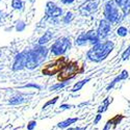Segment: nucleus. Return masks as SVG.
<instances>
[{
    "instance_id": "f257e3e1",
    "label": "nucleus",
    "mask_w": 130,
    "mask_h": 130,
    "mask_svg": "<svg viewBox=\"0 0 130 130\" xmlns=\"http://www.w3.org/2000/svg\"><path fill=\"white\" fill-rule=\"evenodd\" d=\"M113 47H115L113 43L110 41H106L104 43H98V44L94 45V47L88 51L86 55H88L90 60L99 62L108 56V54L112 51Z\"/></svg>"
},
{
    "instance_id": "f03ea898",
    "label": "nucleus",
    "mask_w": 130,
    "mask_h": 130,
    "mask_svg": "<svg viewBox=\"0 0 130 130\" xmlns=\"http://www.w3.org/2000/svg\"><path fill=\"white\" fill-rule=\"evenodd\" d=\"M48 49L45 46H36L34 49L26 51V64L25 68L29 70H34L37 67H39L41 62L44 60L47 56Z\"/></svg>"
},
{
    "instance_id": "7ed1b4c3",
    "label": "nucleus",
    "mask_w": 130,
    "mask_h": 130,
    "mask_svg": "<svg viewBox=\"0 0 130 130\" xmlns=\"http://www.w3.org/2000/svg\"><path fill=\"white\" fill-rule=\"evenodd\" d=\"M104 16L109 23H117L120 21V14H119V9L116 1L109 0L105 3Z\"/></svg>"
},
{
    "instance_id": "20e7f679",
    "label": "nucleus",
    "mask_w": 130,
    "mask_h": 130,
    "mask_svg": "<svg viewBox=\"0 0 130 130\" xmlns=\"http://www.w3.org/2000/svg\"><path fill=\"white\" fill-rule=\"evenodd\" d=\"M71 47V42L68 38H60L55 41V43L51 46L50 50L54 55H62Z\"/></svg>"
},
{
    "instance_id": "39448f33",
    "label": "nucleus",
    "mask_w": 130,
    "mask_h": 130,
    "mask_svg": "<svg viewBox=\"0 0 130 130\" xmlns=\"http://www.w3.org/2000/svg\"><path fill=\"white\" fill-rule=\"evenodd\" d=\"M77 69H78V66H77L76 62L67 63L60 71L59 77H58L59 80H62V81L70 80L71 78H73L75 76V74H76V72H77Z\"/></svg>"
},
{
    "instance_id": "423d86ee",
    "label": "nucleus",
    "mask_w": 130,
    "mask_h": 130,
    "mask_svg": "<svg viewBox=\"0 0 130 130\" xmlns=\"http://www.w3.org/2000/svg\"><path fill=\"white\" fill-rule=\"evenodd\" d=\"M100 0H88L79 6V12L82 16H89L96 12L99 6Z\"/></svg>"
},
{
    "instance_id": "0eeeda50",
    "label": "nucleus",
    "mask_w": 130,
    "mask_h": 130,
    "mask_svg": "<svg viewBox=\"0 0 130 130\" xmlns=\"http://www.w3.org/2000/svg\"><path fill=\"white\" fill-rule=\"evenodd\" d=\"M66 66V63H63V58H59L57 60H55L52 63H49L46 66L45 69H43V73L45 75H53L56 72H58L59 70L61 71V69Z\"/></svg>"
},
{
    "instance_id": "6e6552de",
    "label": "nucleus",
    "mask_w": 130,
    "mask_h": 130,
    "mask_svg": "<svg viewBox=\"0 0 130 130\" xmlns=\"http://www.w3.org/2000/svg\"><path fill=\"white\" fill-rule=\"evenodd\" d=\"M26 51L22 52V53H19L16 55L14 63H13V70L14 71H20L25 68V64H26Z\"/></svg>"
},
{
    "instance_id": "1a4fd4ad",
    "label": "nucleus",
    "mask_w": 130,
    "mask_h": 130,
    "mask_svg": "<svg viewBox=\"0 0 130 130\" xmlns=\"http://www.w3.org/2000/svg\"><path fill=\"white\" fill-rule=\"evenodd\" d=\"M110 29H111L110 23L108 22L106 19L101 20V21H100V23H99L98 30H97V34H98L99 39H104L105 37H107V35L109 34Z\"/></svg>"
},
{
    "instance_id": "9d476101",
    "label": "nucleus",
    "mask_w": 130,
    "mask_h": 130,
    "mask_svg": "<svg viewBox=\"0 0 130 130\" xmlns=\"http://www.w3.org/2000/svg\"><path fill=\"white\" fill-rule=\"evenodd\" d=\"M46 13L48 16L53 17V18H57L62 15V9L58 7L55 3L53 2H48L46 5Z\"/></svg>"
},
{
    "instance_id": "9b49d317",
    "label": "nucleus",
    "mask_w": 130,
    "mask_h": 130,
    "mask_svg": "<svg viewBox=\"0 0 130 130\" xmlns=\"http://www.w3.org/2000/svg\"><path fill=\"white\" fill-rule=\"evenodd\" d=\"M128 71L127 70H123L122 72H121V74H119L118 75V76L109 83V84H108V86H107V89H106V91H109V90H111L112 88H113V86L118 83V82H120L121 80H124V79H126L127 77H128Z\"/></svg>"
},
{
    "instance_id": "f8f14e48",
    "label": "nucleus",
    "mask_w": 130,
    "mask_h": 130,
    "mask_svg": "<svg viewBox=\"0 0 130 130\" xmlns=\"http://www.w3.org/2000/svg\"><path fill=\"white\" fill-rule=\"evenodd\" d=\"M78 120H79L78 118H68V119H66V120L59 122L57 124V127L60 128V129H67L70 126H72L73 124H75Z\"/></svg>"
},
{
    "instance_id": "ddd939ff",
    "label": "nucleus",
    "mask_w": 130,
    "mask_h": 130,
    "mask_svg": "<svg viewBox=\"0 0 130 130\" xmlns=\"http://www.w3.org/2000/svg\"><path fill=\"white\" fill-rule=\"evenodd\" d=\"M26 101V99L22 95H15L13 97H10L9 100H8V104L9 105H19V104H22Z\"/></svg>"
},
{
    "instance_id": "4468645a",
    "label": "nucleus",
    "mask_w": 130,
    "mask_h": 130,
    "mask_svg": "<svg viewBox=\"0 0 130 130\" xmlns=\"http://www.w3.org/2000/svg\"><path fill=\"white\" fill-rule=\"evenodd\" d=\"M117 5H119L124 12V15H127L130 10V0H115Z\"/></svg>"
},
{
    "instance_id": "2eb2a0df",
    "label": "nucleus",
    "mask_w": 130,
    "mask_h": 130,
    "mask_svg": "<svg viewBox=\"0 0 130 130\" xmlns=\"http://www.w3.org/2000/svg\"><path fill=\"white\" fill-rule=\"evenodd\" d=\"M53 38V34L51 31H46L45 34H44V36H42L41 38H40V40H39V45H41V46H43V45H45V44H47L48 42H50L51 41V39Z\"/></svg>"
},
{
    "instance_id": "dca6fc26",
    "label": "nucleus",
    "mask_w": 130,
    "mask_h": 130,
    "mask_svg": "<svg viewBox=\"0 0 130 130\" xmlns=\"http://www.w3.org/2000/svg\"><path fill=\"white\" fill-rule=\"evenodd\" d=\"M90 80H91V78H85V79H82V80L78 81L77 83H75V84H74V86L72 88L71 92H72V93H76V92L80 91V90L83 88V85H84V84H86V83H88Z\"/></svg>"
},
{
    "instance_id": "f3484780",
    "label": "nucleus",
    "mask_w": 130,
    "mask_h": 130,
    "mask_svg": "<svg viewBox=\"0 0 130 130\" xmlns=\"http://www.w3.org/2000/svg\"><path fill=\"white\" fill-rule=\"evenodd\" d=\"M88 39H86V35L85 32H82L81 35H79V37L76 39V41H75V44H76L77 46H84L88 44Z\"/></svg>"
},
{
    "instance_id": "a211bd4d",
    "label": "nucleus",
    "mask_w": 130,
    "mask_h": 130,
    "mask_svg": "<svg viewBox=\"0 0 130 130\" xmlns=\"http://www.w3.org/2000/svg\"><path fill=\"white\" fill-rule=\"evenodd\" d=\"M110 98H105L104 100H103V102L101 103V105L98 107V113H103L104 111H106V109H107V107L109 106V104H110V100H109Z\"/></svg>"
},
{
    "instance_id": "6ab92c4d",
    "label": "nucleus",
    "mask_w": 130,
    "mask_h": 130,
    "mask_svg": "<svg viewBox=\"0 0 130 130\" xmlns=\"http://www.w3.org/2000/svg\"><path fill=\"white\" fill-rule=\"evenodd\" d=\"M67 84H69V82H68V81H62V82L56 83V84H54V85H51L50 88H49V91H51V92L57 91V90H59V89H62V88H64V86H66Z\"/></svg>"
},
{
    "instance_id": "aec40b11",
    "label": "nucleus",
    "mask_w": 130,
    "mask_h": 130,
    "mask_svg": "<svg viewBox=\"0 0 130 130\" xmlns=\"http://www.w3.org/2000/svg\"><path fill=\"white\" fill-rule=\"evenodd\" d=\"M12 6L17 10H21L24 6V3H23L22 0H13L12 1Z\"/></svg>"
},
{
    "instance_id": "412c9836",
    "label": "nucleus",
    "mask_w": 130,
    "mask_h": 130,
    "mask_svg": "<svg viewBox=\"0 0 130 130\" xmlns=\"http://www.w3.org/2000/svg\"><path fill=\"white\" fill-rule=\"evenodd\" d=\"M127 34H128V30H127V28L124 27V26H121V27H119V28L117 29V35L120 36V37H126Z\"/></svg>"
},
{
    "instance_id": "4be33fe9",
    "label": "nucleus",
    "mask_w": 130,
    "mask_h": 130,
    "mask_svg": "<svg viewBox=\"0 0 130 130\" xmlns=\"http://www.w3.org/2000/svg\"><path fill=\"white\" fill-rule=\"evenodd\" d=\"M74 19V15H73V13H71V12H68L67 14H66V16H64L63 18H62V21H63V23H70L71 21Z\"/></svg>"
},
{
    "instance_id": "5701e85b",
    "label": "nucleus",
    "mask_w": 130,
    "mask_h": 130,
    "mask_svg": "<svg viewBox=\"0 0 130 130\" xmlns=\"http://www.w3.org/2000/svg\"><path fill=\"white\" fill-rule=\"evenodd\" d=\"M58 97H55V98H53L52 100H49V101H47L44 105H43V110H44V109H46V108L48 107V106H50V105H54V104H55L57 101H58Z\"/></svg>"
},
{
    "instance_id": "b1692460",
    "label": "nucleus",
    "mask_w": 130,
    "mask_h": 130,
    "mask_svg": "<svg viewBox=\"0 0 130 130\" xmlns=\"http://www.w3.org/2000/svg\"><path fill=\"white\" fill-rule=\"evenodd\" d=\"M123 116L122 115H118V116H116L115 118H112L111 119V121H112V124H113V127H116L118 124H120L121 123V121L123 120Z\"/></svg>"
},
{
    "instance_id": "393cba45",
    "label": "nucleus",
    "mask_w": 130,
    "mask_h": 130,
    "mask_svg": "<svg viewBox=\"0 0 130 130\" xmlns=\"http://www.w3.org/2000/svg\"><path fill=\"white\" fill-rule=\"evenodd\" d=\"M36 127H37V121L32 120V121H29L28 122V124H27V130H34Z\"/></svg>"
},
{
    "instance_id": "a878e982",
    "label": "nucleus",
    "mask_w": 130,
    "mask_h": 130,
    "mask_svg": "<svg viewBox=\"0 0 130 130\" xmlns=\"http://www.w3.org/2000/svg\"><path fill=\"white\" fill-rule=\"evenodd\" d=\"M24 28H25V23L23 21H20V22L17 23V26H16L17 31H22V30H24Z\"/></svg>"
},
{
    "instance_id": "bb28decb",
    "label": "nucleus",
    "mask_w": 130,
    "mask_h": 130,
    "mask_svg": "<svg viewBox=\"0 0 130 130\" xmlns=\"http://www.w3.org/2000/svg\"><path fill=\"white\" fill-rule=\"evenodd\" d=\"M112 127H113V124H112V121H111V119H110L109 121L106 122V124L104 125V127H103L102 130H111Z\"/></svg>"
},
{
    "instance_id": "cd10ccee",
    "label": "nucleus",
    "mask_w": 130,
    "mask_h": 130,
    "mask_svg": "<svg viewBox=\"0 0 130 130\" xmlns=\"http://www.w3.org/2000/svg\"><path fill=\"white\" fill-rule=\"evenodd\" d=\"M129 56H130V45H129V46H128V48L124 51L123 55H122V59H123V60H126Z\"/></svg>"
},
{
    "instance_id": "c85d7f7f",
    "label": "nucleus",
    "mask_w": 130,
    "mask_h": 130,
    "mask_svg": "<svg viewBox=\"0 0 130 130\" xmlns=\"http://www.w3.org/2000/svg\"><path fill=\"white\" fill-rule=\"evenodd\" d=\"M101 120H102V115L101 113H97L95 120H94V125H98Z\"/></svg>"
},
{
    "instance_id": "c756f323",
    "label": "nucleus",
    "mask_w": 130,
    "mask_h": 130,
    "mask_svg": "<svg viewBox=\"0 0 130 130\" xmlns=\"http://www.w3.org/2000/svg\"><path fill=\"white\" fill-rule=\"evenodd\" d=\"M22 88H35V89H38V90H40V89H41V86H40V85H38V84H35V83H29V84L23 85Z\"/></svg>"
},
{
    "instance_id": "7c9ffc66",
    "label": "nucleus",
    "mask_w": 130,
    "mask_h": 130,
    "mask_svg": "<svg viewBox=\"0 0 130 130\" xmlns=\"http://www.w3.org/2000/svg\"><path fill=\"white\" fill-rule=\"evenodd\" d=\"M73 105H70V104H62L59 106V109L60 110H66V109H70V108H72Z\"/></svg>"
},
{
    "instance_id": "2f4dec72",
    "label": "nucleus",
    "mask_w": 130,
    "mask_h": 130,
    "mask_svg": "<svg viewBox=\"0 0 130 130\" xmlns=\"http://www.w3.org/2000/svg\"><path fill=\"white\" fill-rule=\"evenodd\" d=\"M61 2L63 4H71V3L74 2V0H61Z\"/></svg>"
},
{
    "instance_id": "473e14b6",
    "label": "nucleus",
    "mask_w": 130,
    "mask_h": 130,
    "mask_svg": "<svg viewBox=\"0 0 130 130\" xmlns=\"http://www.w3.org/2000/svg\"><path fill=\"white\" fill-rule=\"evenodd\" d=\"M1 18H2V12L0 10V21H1Z\"/></svg>"
}]
</instances>
